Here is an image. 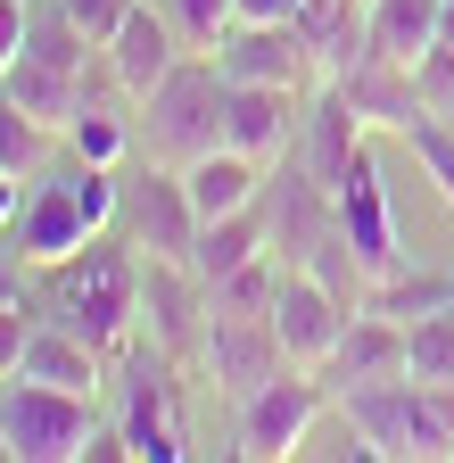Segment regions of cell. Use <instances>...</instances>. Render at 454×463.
<instances>
[{"instance_id": "34", "label": "cell", "mask_w": 454, "mask_h": 463, "mask_svg": "<svg viewBox=\"0 0 454 463\" xmlns=\"http://www.w3.org/2000/svg\"><path fill=\"white\" fill-rule=\"evenodd\" d=\"M59 9H67V17H75V25H83V33L107 50V42H116V25L141 9V0H59Z\"/></svg>"}, {"instance_id": "29", "label": "cell", "mask_w": 454, "mask_h": 463, "mask_svg": "<svg viewBox=\"0 0 454 463\" xmlns=\"http://www.w3.org/2000/svg\"><path fill=\"white\" fill-rule=\"evenodd\" d=\"M405 373H413V381H446V389H454V307H446V315L405 323Z\"/></svg>"}, {"instance_id": "30", "label": "cell", "mask_w": 454, "mask_h": 463, "mask_svg": "<svg viewBox=\"0 0 454 463\" xmlns=\"http://www.w3.org/2000/svg\"><path fill=\"white\" fill-rule=\"evenodd\" d=\"M405 149H413V165L438 183V199L454 215V125H446V116H413V125H405Z\"/></svg>"}, {"instance_id": "24", "label": "cell", "mask_w": 454, "mask_h": 463, "mask_svg": "<svg viewBox=\"0 0 454 463\" xmlns=\"http://www.w3.org/2000/svg\"><path fill=\"white\" fill-rule=\"evenodd\" d=\"M438 33H446V0H372V42L364 50L413 67L422 50H438Z\"/></svg>"}, {"instance_id": "2", "label": "cell", "mask_w": 454, "mask_h": 463, "mask_svg": "<svg viewBox=\"0 0 454 463\" xmlns=\"http://www.w3.org/2000/svg\"><path fill=\"white\" fill-rule=\"evenodd\" d=\"M125 215V165H91V157H59V165H42L33 174V191H25V215L9 223V249L42 273V265H59L75 257L83 241H99L107 223Z\"/></svg>"}, {"instance_id": "6", "label": "cell", "mask_w": 454, "mask_h": 463, "mask_svg": "<svg viewBox=\"0 0 454 463\" xmlns=\"http://www.w3.org/2000/svg\"><path fill=\"white\" fill-rule=\"evenodd\" d=\"M330 381L314 373V364H281L256 397H240V422H232V455H248V463H281V455H306V439H314V422L330 414Z\"/></svg>"}, {"instance_id": "35", "label": "cell", "mask_w": 454, "mask_h": 463, "mask_svg": "<svg viewBox=\"0 0 454 463\" xmlns=\"http://www.w3.org/2000/svg\"><path fill=\"white\" fill-rule=\"evenodd\" d=\"M25 33H33V0H0V75L17 67V50H25Z\"/></svg>"}, {"instance_id": "18", "label": "cell", "mask_w": 454, "mask_h": 463, "mask_svg": "<svg viewBox=\"0 0 454 463\" xmlns=\"http://www.w3.org/2000/svg\"><path fill=\"white\" fill-rule=\"evenodd\" d=\"M330 83L347 91V108L364 116L372 133H396V141H405V125H413V116H430V108H422L413 67H396V58H380V50H364L356 67H347V75H330Z\"/></svg>"}, {"instance_id": "27", "label": "cell", "mask_w": 454, "mask_h": 463, "mask_svg": "<svg viewBox=\"0 0 454 463\" xmlns=\"http://www.w3.org/2000/svg\"><path fill=\"white\" fill-rule=\"evenodd\" d=\"M50 149H59V133L42 125V116H25L17 99H9V83H0V174H33L50 165Z\"/></svg>"}, {"instance_id": "10", "label": "cell", "mask_w": 454, "mask_h": 463, "mask_svg": "<svg viewBox=\"0 0 454 463\" xmlns=\"http://www.w3.org/2000/svg\"><path fill=\"white\" fill-rule=\"evenodd\" d=\"M125 241L141 249V257H190V241H199V207H190V191H182V165H165V157H141V165H125Z\"/></svg>"}, {"instance_id": "20", "label": "cell", "mask_w": 454, "mask_h": 463, "mask_svg": "<svg viewBox=\"0 0 454 463\" xmlns=\"http://www.w3.org/2000/svg\"><path fill=\"white\" fill-rule=\"evenodd\" d=\"M17 373H25V381H50V389H75V397H99L116 364H107L91 339H75L67 323H50V315H42V331H33V347H25V364H17Z\"/></svg>"}, {"instance_id": "21", "label": "cell", "mask_w": 454, "mask_h": 463, "mask_svg": "<svg viewBox=\"0 0 454 463\" xmlns=\"http://www.w3.org/2000/svg\"><path fill=\"white\" fill-rule=\"evenodd\" d=\"M182 191H190V207H199V223L207 215H240V207H256V191H264V165L248 157V149H207V157H190L182 165Z\"/></svg>"}, {"instance_id": "28", "label": "cell", "mask_w": 454, "mask_h": 463, "mask_svg": "<svg viewBox=\"0 0 454 463\" xmlns=\"http://www.w3.org/2000/svg\"><path fill=\"white\" fill-rule=\"evenodd\" d=\"M306 273H314V281H322V289H330V298L347 307V315H364V298H372V273H364V257L347 249V232H330V241L306 257Z\"/></svg>"}, {"instance_id": "23", "label": "cell", "mask_w": 454, "mask_h": 463, "mask_svg": "<svg viewBox=\"0 0 454 463\" xmlns=\"http://www.w3.org/2000/svg\"><path fill=\"white\" fill-rule=\"evenodd\" d=\"M0 83H9V99H17L25 116H42L50 133H67L75 108H83V75H75V67H50V58H33V50H17V67L0 75Z\"/></svg>"}, {"instance_id": "26", "label": "cell", "mask_w": 454, "mask_h": 463, "mask_svg": "<svg viewBox=\"0 0 454 463\" xmlns=\"http://www.w3.org/2000/svg\"><path fill=\"white\" fill-rule=\"evenodd\" d=\"M59 149L91 157V165H125L141 149V133H133V116H116V108H75V125L59 133Z\"/></svg>"}, {"instance_id": "22", "label": "cell", "mask_w": 454, "mask_h": 463, "mask_svg": "<svg viewBox=\"0 0 454 463\" xmlns=\"http://www.w3.org/2000/svg\"><path fill=\"white\" fill-rule=\"evenodd\" d=\"M256 257H273V241H264V207H240V215H207L182 265L215 289L223 273H240V265H256Z\"/></svg>"}, {"instance_id": "25", "label": "cell", "mask_w": 454, "mask_h": 463, "mask_svg": "<svg viewBox=\"0 0 454 463\" xmlns=\"http://www.w3.org/2000/svg\"><path fill=\"white\" fill-rule=\"evenodd\" d=\"M372 315H396V323H422V315H446L454 307V273H422V265H396L372 281Z\"/></svg>"}, {"instance_id": "14", "label": "cell", "mask_w": 454, "mask_h": 463, "mask_svg": "<svg viewBox=\"0 0 454 463\" xmlns=\"http://www.w3.org/2000/svg\"><path fill=\"white\" fill-rule=\"evenodd\" d=\"M273 331H281V347H290V364H314V373H322V356L338 347V331H347V307H338V298H330V289H322L306 265H281Z\"/></svg>"}, {"instance_id": "8", "label": "cell", "mask_w": 454, "mask_h": 463, "mask_svg": "<svg viewBox=\"0 0 454 463\" xmlns=\"http://www.w3.org/2000/svg\"><path fill=\"white\" fill-rule=\"evenodd\" d=\"M256 207H264V241H273V257H281V265H306V257L330 241V232H338V191L322 183V174H314L298 149L264 165Z\"/></svg>"}, {"instance_id": "16", "label": "cell", "mask_w": 454, "mask_h": 463, "mask_svg": "<svg viewBox=\"0 0 454 463\" xmlns=\"http://www.w3.org/2000/svg\"><path fill=\"white\" fill-rule=\"evenodd\" d=\"M405 373V323L396 315H347V331H338V347L322 356V381L330 397H347V389H372V381H396Z\"/></svg>"}, {"instance_id": "15", "label": "cell", "mask_w": 454, "mask_h": 463, "mask_svg": "<svg viewBox=\"0 0 454 463\" xmlns=\"http://www.w3.org/2000/svg\"><path fill=\"white\" fill-rule=\"evenodd\" d=\"M306 133V91H281V83H232V116H223V141L248 149L256 165L290 157Z\"/></svg>"}, {"instance_id": "31", "label": "cell", "mask_w": 454, "mask_h": 463, "mask_svg": "<svg viewBox=\"0 0 454 463\" xmlns=\"http://www.w3.org/2000/svg\"><path fill=\"white\" fill-rule=\"evenodd\" d=\"M165 17H174V33L190 42V50H223V33H232L240 25V9H232V0H165Z\"/></svg>"}, {"instance_id": "5", "label": "cell", "mask_w": 454, "mask_h": 463, "mask_svg": "<svg viewBox=\"0 0 454 463\" xmlns=\"http://www.w3.org/2000/svg\"><path fill=\"white\" fill-rule=\"evenodd\" d=\"M116 381H125L116 422H125V439H133V463H182V455H199V447H190V414H182L190 364H174L157 339H133L125 356H116Z\"/></svg>"}, {"instance_id": "3", "label": "cell", "mask_w": 454, "mask_h": 463, "mask_svg": "<svg viewBox=\"0 0 454 463\" xmlns=\"http://www.w3.org/2000/svg\"><path fill=\"white\" fill-rule=\"evenodd\" d=\"M338 422L364 430L380 463H454V389L446 381H372L338 397Z\"/></svg>"}, {"instance_id": "4", "label": "cell", "mask_w": 454, "mask_h": 463, "mask_svg": "<svg viewBox=\"0 0 454 463\" xmlns=\"http://www.w3.org/2000/svg\"><path fill=\"white\" fill-rule=\"evenodd\" d=\"M223 116H232V75L215 67L207 50H190L174 75H165L141 108H133V133H141V157H165V165H190L207 149H223Z\"/></svg>"}, {"instance_id": "39", "label": "cell", "mask_w": 454, "mask_h": 463, "mask_svg": "<svg viewBox=\"0 0 454 463\" xmlns=\"http://www.w3.org/2000/svg\"><path fill=\"white\" fill-rule=\"evenodd\" d=\"M446 125H454V108H446Z\"/></svg>"}, {"instance_id": "38", "label": "cell", "mask_w": 454, "mask_h": 463, "mask_svg": "<svg viewBox=\"0 0 454 463\" xmlns=\"http://www.w3.org/2000/svg\"><path fill=\"white\" fill-rule=\"evenodd\" d=\"M25 191H33V183H25V174H0V232H9V223L25 215Z\"/></svg>"}, {"instance_id": "19", "label": "cell", "mask_w": 454, "mask_h": 463, "mask_svg": "<svg viewBox=\"0 0 454 463\" xmlns=\"http://www.w3.org/2000/svg\"><path fill=\"white\" fill-rule=\"evenodd\" d=\"M364 141H372V125L347 108V91H338V83H314V91H306V133H298V157H306L322 183L338 191Z\"/></svg>"}, {"instance_id": "17", "label": "cell", "mask_w": 454, "mask_h": 463, "mask_svg": "<svg viewBox=\"0 0 454 463\" xmlns=\"http://www.w3.org/2000/svg\"><path fill=\"white\" fill-rule=\"evenodd\" d=\"M182 58H190V42L174 33V17H165V0H141V9L116 25V42H107V67H116L125 75V91L133 99H149L165 75H174L182 67Z\"/></svg>"}, {"instance_id": "1", "label": "cell", "mask_w": 454, "mask_h": 463, "mask_svg": "<svg viewBox=\"0 0 454 463\" xmlns=\"http://www.w3.org/2000/svg\"><path fill=\"white\" fill-rule=\"evenodd\" d=\"M42 315L67 323L75 339H91L107 364L141 339V249L133 241H83L75 257L42 265Z\"/></svg>"}, {"instance_id": "33", "label": "cell", "mask_w": 454, "mask_h": 463, "mask_svg": "<svg viewBox=\"0 0 454 463\" xmlns=\"http://www.w3.org/2000/svg\"><path fill=\"white\" fill-rule=\"evenodd\" d=\"M413 83H422V108H430V116L454 108V42H438V50L413 58Z\"/></svg>"}, {"instance_id": "13", "label": "cell", "mask_w": 454, "mask_h": 463, "mask_svg": "<svg viewBox=\"0 0 454 463\" xmlns=\"http://www.w3.org/2000/svg\"><path fill=\"white\" fill-rule=\"evenodd\" d=\"M338 232H347V249L364 257V273H372V281L405 265V241H396V207H388V183H380V157H372V141L356 149L347 183H338Z\"/></svg>"}, {"instance_id": "36", "label": "cell", "mask_w": 454, "mask_h": 463, "mask_svg": "<svg viewBox=\"0 0 454 463\" xmlns=\"http://www.w3.org/2000/svg\"><path fill=\"white\" fill-rule=\"evenodd\" d=\"M25 298V257L9 249V232H0V307H17Z\"/></svg>"}, {"instance_id": "9", "label": "cell", "mask_w": 454, "mask_h": 463, "mask_svg": "<svg viewBox=\"0 0 454 463\" xmlns=\"http://www.w3.org/2000/svg\"><path fill=\"white\" fill-rule=\"evenodd\" d=\"M207 323H215L207 281H199L182 257H141V339H157L174 364L199 373V356H207Z\"/></svg>"}, {"instance_id": "32", "label": "cell", "mask_w": 454, "mask_h": 463, "mask_svg": "<svg viewBox=\"0 0 454 463\" xmlns=\"http://www.w3.org/2000/svg\"><path fill=\"white\" fill-rule=\"evenodd\" d=\"M33 331H42V298H17V307H0V381H9V373L25 364Z\"/></svg>"}, {"instance_id": "11", "label": "cell", "mask_w": 454, "mask_h": 463, "mask_svg": "<svg viewBox=\"0 0 454 463\" xmlns=\"http://www.w3.org/2000/svg\"><path fill=\"white\" fill-rule=\"evenodd\" d=\"M281 364H290V347H281L273 315H215L207 323V356H199V381H215V397H256Z\"/></svg>"}, {"instance_id": "12", "label": "cell", "mask_w": 454, "mask_h": 463, "mask_svg": "<svg viewBox=\"0 0 454 463\" xmlns=\"http://www.w3.org/2000/svg\"><path fill=\"white\" fill-rule=\"evenodd\" d=\"M215 67L232 75V83H281V91H314L322 83V58L298 33V17L290 25H232L223 50H215Z\"/></svg>"}, {"instance_id": "7", "label": "cell", "mask_w": 454, "mask_h": 463, "mask_svg": "<svg viewBox=\"0 0 454 463\" xmlns=\"http://www.w3.org/2000/svg\"><path fill=\"white\" fill-rule=\"evenodd\" d=\"M0 430H9L17 463H83V439L99 422H91V397L9 373V381H0Z\"/></svg>"}, {"instance_id": "37", "label": "cell", "mask_w": 454, "mask_h": 463, "mask_svg": "<svg viewBox=\"0 0 454 463\" xmlns=\"http://www.w3.org/2000/svg\"><path fill=\"white\" fill-rule=\"evenodd\" d=\"M232 9H240V25H290L298 0H232Z\"/></svg>"}]
</instances>
